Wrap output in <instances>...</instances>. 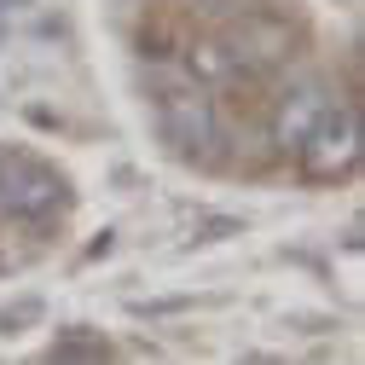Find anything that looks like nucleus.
<instances>
[{
	"label": "nucleus",
	"instance_id": "39448f33",
	"mask_svg": "<svg viewBox=\"0 0 365 365\" xmlns=\"http://www.w3.org/2000/svg\"><path fill=\"white\" fill-rule=\"evenodd\" d=\"M331 110V87H325V76H313V70H302L296 81H284V93L272 99V110H267V133H272V145H279L284 157H296V145L307 140V128Z\"/></svg>",
	"mask_w": 365,
	"mask_h": 365
},
{
	"label": "nucleus",
	"instance_id": "0eeeda50",
	"mask_svg": "<svg viewBox=\"0 0 365 365\" xmlns=\"http://www.w3.org/2000/svg\"><path fill=\"white\" fill-rule=\"evenodd\" d=\"M116 348L105 342V331H87V325H70V331H58L53 336V348H47V359H110Z\"/></svg>",
	"mask_w": 365,
	"mask_h": 365
},
{
	"label": "nucleus",
	"instance_id": "9b49d317",
	"mask_svg": "<svg viewBox=\"0 0 365 365\" xmlns=\"http://www.w3.org/2000/svg\"><path fill=\"white\" fill-rule=\"evenodd\" d=\"M186 12H197V18H215V24H226V18H238L250 0H180Z\"/></svg>",
	"mask_w": 365,
	"mask_h": 365
},
{
	"label": "nucleus",
	"instance_id": "20e7f679",
	"mask_svg": "<svg viewBox=\"0 0 365 365\" xmlns=\"http://www.w3.org/2000/svg\"><path fill=\"white\" fill-rule=\"evenodd\" d=\"M296 163L313 186H336V180H354L359 168V105H331L307 128V140L296 145Z\"/></svg>",
	"mask_w": 365,
	"mask_h": 365
},
{
	"label": "nucleus",
	"instance_id": "f257e3e1",
	"mask_svg": "<svg viewBox=\"0 0 365 365\" xmlns=\"http://www.w3.org/2000/svg\"><path fill=\"white\" fill-rule=\"evenodd\" d=\"M151 116H157V133L163 145L180 157V163H215V145H220V105L209 99V87L174 58H157L151 64Z\"/></svg>",
	"mask_w": 365,
	"mask_h": 365
},
{
	"label": "nucleus",
	"instance_id": "1a4fd4ad",
	"mask_svg": "<svg viewBox=\"0 0 365 365\" xmlns=\"http://www.w3.org/2000/svg\"><path fill=\"white\" fill-rule=\"evenodd\" d=\"M41 313H47V307H41V296H24L18 307H6V313H0V336H12V331H24V325H35Z\"/></svg>",
	"mask_w": 365,
	"mask_h": 365
},
{
	"label": "nucleus",
	"instance_id": "7ed1b4c3",
	"mask_svg": "<svg viewBox=\"0 0 365 365\" xmlns=\"http://www.w3.org/2000/svg\"><path fill=\"white\" fill-rule=\"evenodd\" d=\"M226 53H232L238 76L261 81L272 70H290L296 64V47H302V29L284 18V12H267V6H244L238 18H226V29L215 35Z\"/></svg>",
	"mask_w": 365,
	"mask_h": 365
},
{
	"label": "nucleus",
	"instance_id": "423d86ee",
	"mask_svg": "<svg viewBox=\"0 0 365 365\" xmlns=\"http://www.w3.org/2000/svg\"><path fill=\"white\" fill-rule=\"evenodd\" d=\"M180 64H186L203 87H232L238 81V64L220 41H180Z\"/></svg>",
	"mask_w": 365,
	"mask_h": 365
},
{
	"label": "nucleus",
	"instance_id": "f03ea898",
	"mask_svg": "<svg viewBox=\"0 0 365 365\" xmlns=\"http://www.w3.org/2000/svg\"><path fill=\"white\" fill-rule=\"evenodd\" d=\"M70 209V180L24 145H0V220L53 226Z\"/></svg>",
	"mask_w": 365,
	"mask_h": 365
},
{
	"label": "nucleus",
	"instance_id": "6e6552de",
	"mask_svg": "<svg viewBox=\"0 0 365 365\" xmlns=\"http://www.w3.org/2000/svg\"><path fill=\"white\" fill-rule=\"evenodd\" d=\"M174 53H180V35H174V24L151 18V24L140 29V58H145V64H157V58H174Z\"/></svg>",
	"mask_w": 365,
	"mask_h": 365
},
{
	"label": "nucleus",
	"instance_id": "9d476101",
	"mask_svg": "<svg viewBox=\"0 0 365 365\" xmlns=\"http://www.w3.org/2000/svg\"><path fill=\"white\" fill-rule=\"evenodd\" d=\"M238 232H244L238 215H209V220H197V244H220V238H238Z\"/></svg>",
	"mask_w": 365,
	"mask_h": 365
}]
</instances>
